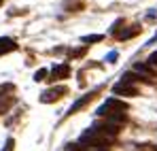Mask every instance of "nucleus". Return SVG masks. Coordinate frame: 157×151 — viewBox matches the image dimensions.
<instances>
[{
  "label": "nucleus",
  "instance_id": "nucleus-1",
  "mask_svg": "<svg viewBox=\"0 0 157 151\" xmlns=\"http://www.w3.org/2000/svg\"><path fill=\"white\" fill-rule=\"evenodd\" d=\"M125 111H128V104L121 100H117V98H108L106 102H102L100 106H98V115L100 117H106V119H110V121H121V119H125Z\"/></svg>",
  "mask_w": 157,
  "mask_h": 151
},
{
  "label": "nucleus",
  "instance_id": "nucleus-9",
  "mask_svg": "<svg viewBox=\"0 0 157 151\" xmlns=\"http://www.w3.org/2000/svg\"><path fill=\"white\" fill-rule=\"evenodd\" d=\"M138 32H140V28H138V26H132L130 30H125V32H121V34H119V41H128V38H134Z\"/></svg>",
  "mask_w": 157,
  "mask_h": 151
},
{
  "label": "nucleus",
  "instance_id": "nucleus-15",
  "mask_svg": "<svg viewBox=\"0 0 157 151\" xmlns=\"http://www.w3.org/2000/svg\"><path fill=\"white\" fill-rule=\"evenodd\" d=\"M117 60V51H110L108 55H106V62H115Z\"/></svg>",
  "mask_w": 157,
  "mask_h": 151
},
{
  "label": "nucleus",
  "instance_id": "nucleus-5",
  "mask_svg": "<svg viewBox=\"0 0 157 151\" xmlns=\"http://www.w3.org/2000/svg\"><path fill=\"white\" fill-rule=\"evenodd\" d=\"M113 92L119 94V96H136V94H138V89H136L134 85H128V83H117V85L113 87Z\"/></svg>",
  "mask_w": 157,
  "mask_h": 151
},
{
  "label": "nucleus",
  "instance_id": "nucleus-14",
  "mask_svg": "<svg viewBox=\"0 0 157 151\" xmlns=\"http://www.w3.org/2000/svg\"><path fill=\"white\" fill-rule=\"evenodd\" d=\"M147 64H149V66H157V53H151V55H149Z\"/></svg>",
  "mask_w": 157,
  "mask_h": 151
},
{
  "label": "nucleus",
  "instance_id": "nucleus-11",
  "mask_svg": "<svg viewBox=\"0 0 157 151\" xmlns=\"http://www.w3.org/2000/svg\"><path fill=\"white\" fill-rule=\"evenodd\" d=\"M102 38H104L102 34H89V36H83L81 41H83V43H100Z\"/></svg>",
  "mask_w": 157,
  "mask_h": 151
},
{
  "label": "nucleus",
  "instance_id": "nucleus-6",
  "mask_svg": "<svg viewBox=\"0 0 157 151\" xmlns=\"http://www.w3.org/2000/svg\"><path fill=\"white\" fill-rule=\"evenodd\" d=\"M68 75H70V66L64 62V64L55 66V68L51 70V81H55V79H66Z\"/></svg>",
  "mask_w": 157,
  "mask_h": 151
},
{
  "label": "nucleus",
  "instance_id": "nucleus-8",
  "mask_svg": "<svg viewBox=\"0 0 157 151\" xmlns=\"http://www.w3.org/2000/svg\"><path fill=\"white\" fill-rule=\"evenodd\" d=\"M134 70H136V73H138V75H153V70H151V66H149V64H142V62H136V64H134Z\"/></svg>",
  "mask_w": 157,
  "mask_h": 151
},
{
  "label": "nucleus",
  "instance_id": "nucleus-3",
  "mask_svg": "<svg viewBox=\"0 0 157 151\" xmlns=\"http://www.w3.org/2000/svg\"><path fill=\"white\" fill-rule=\"evenodd\" d=\"M64 94H68V89H66L64 85H59V87H51V89H47V92H43V94H40V102H43V104L55 102V100H59Z\"/></svg>",
  "mask_w": 157,
  "mask_h": 151
},
{
  "label": "nucleus",
  "instance_id": "nucleus-10",
  "mask_svg": "<svg viewBox=\"0 0 157 151\" xmlns=\"http://www.w3.org/2000/svg\"><path fill=\"white\" fill-rule=\"evenodd\" d=\"M138 79H144V77H140V75H134V73H125V75L121 77V83H134V81H138ZM149 81V79H147Z\"/></svg>",
  "mask_w": 157,
  "mask_h": 151
},
{
  "label": "nucleus",
  "instance_id": "nucleus-13",
  "mask_svg": "<svg viewBox=\"0 0 157 151\" xmlns=\"http://www.w3.org/2000/svg\"><path fill=\"white\" fill-rule=\"evenodd\" d=\"M13 145H15V141H13V138H6V143H4V149H2V151H13Z\"/></svg>",
  "mask_w": 157,
  "mask_h": 151
},
{
  "label": "nucleus",
  "instance_id": "nucleus-7",
  "mask_svg": "<svg viewBox=\"0 0 157 151\" xmlns=\"http://www.w3.org/2000/svg\"><path fill=\"white\" fill-rule=\"evenodd\" d=\"M15 49H17V45H15L13 38H9V36H2V38H0V55L11 53V51H15Z\"/></svg>",
  "mask_w": 157,
  "mask_h": 151
},
{
  "label": "nucleus",
  "instance_id": "nucleus-2",
  "mask_svg": "<svg viewBox=\"0 0 157 151\" xmlns=\"http://www.w3.org/2000/svg\"><path fill=\"white\" fill-rule=\"evenodd\" d=\"M78 143L81 145H89V147H108V136H104L100 130H96V128L91 126L81 134Z\"/></svg>",
  "mask_w": 157,
  "mask_h": 151
},
{
  "label": "nucleus",
  "instance_id": "nucleus-16",
  "mask_svg": "<svg viewBox=\"0 0 157 151\" xmlns=\"http://www.w3.org/2000/svg\"><path fill=\"white\" fill-rule=\"evenodd\" d=\"M11 89H13V85H0V94L2 92H11Z\"/></svg>",
  "mask_w": 157,
  "mask_h": 151
},
{
  "label": "nucleus",
  "instance_id": "nucleus-4",
  "mask_svg": "<svg viewBox=\"0 0 157 151\" xmlns=\"http://www.w3.org/2000/svg\"><path fill=\"white\" fill-rule=\"evenodd\" d=\"M94 96H96V89H94V92H89V94H85V96H83V98H78V100L75 102V104H72V106H70V109H68V113H66V115H75V113H77L78 109H83V106H85V104H87V102L91 100V98H94Z\"/></svg>",
  "mask_w": 157,
  "mask_h": 151
},
{
  "label": "nucleus",
  "instance_id": "nucleus-12",
  "mask_svg": "<svg viewBox=\"0 0 157 151\" xmlns=\"http://www.w3.org/2000/svg\"><path fill=\"white\" fill-rule=\"evenodd\" d=\"M45 77H47V70H45V68H40V70H36V73H34V81H45Z\"/></svg>",
  "mask_w": 157,
  "mask_h": 151
}]
</instances>
